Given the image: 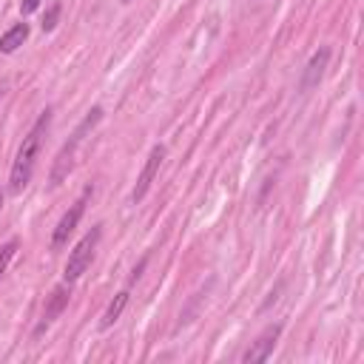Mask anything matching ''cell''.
<instances>
[{"mask_svg":"<svg viewBox=\"0 0 364 364\" xmlns=\"http://www.w3.org/2000/svg\"><path fill=\"white\" fill-rule=\"evenodd\" d=\"M51 105H46L40 111V117L34 119V125L28 128V134L23 136L17 154H14V162H11V171H9V193H23L26 185L31 182V173H34V165H37V156H40V148L46 142V134L51 128Z\"/></svg>","mask_w":364,"mask_h":364,"instance_id":"1","label":"cell"},{"mask_svg":"<svg viewBox=\"0 0 364 364\" xmlns=\"http://www.w3.org/2000/svg\"><path fill=\"white\" fill-rule=\"evenodd\" d=\"M102 105H94L82 119H80V125L71 131V136H68V142L57 151V156H54V165H51V185L57 188L68 173H71V168H74V162H77V154H80V148L85 145V139L91 136V131L102 122Z\"/></svg>","mask_w":364,"mask_h":364,"instance_id":"2","label":"cell"},{"mask_svg":"<svg viewBox=\"0 0 364 364\" xmlns=\"http://www.w3.org/2000/svg\"><path fill=\"white\" fill-rule=\"evenodd\" d=\"M100 239H102V228H100V225H94L91 230L82 233V239H80V242L71 247V253H68V262H65V270H63V282H71V284H74V282L91 267L94 250H97Z\"/></svg>","mask_w":364,"mask_h":364,"instance_id":"3","label":"cell"},{"mask_svg":"<svg viewBox=\"0 0 364 364\" xmlns=\"http://www.w3.org/2000/svg\"><path fill=\"white\" fill-rule=\"evenodd\" d=\"M91 193H94V188L85 185L82 193H80V196L68 205V210L60 216V222H57V228H54V233H51V250H63V247L68 245V236L77 230V225H80V219H82V213H85V205H88Z\"/></svg>","mask_w":364,"mask_h":364,"instance_id":"4","label":"cell"},{"mask_svg":"<svg viewBox=\"0 0 364 364\" xmlns=\"http://www.w3.org/2000/svg\"><path fill=\"white\" fill-rule=\"evenodd\" d=\"M165 145L162 142H156L151 151H148V159H145V165H142V171H139V176H136V185H134V191H131V205H139L142 199H145V193L151 191V185H154V179H156V173H159V168H162V159H165Z\"/></svg>","mask_w":364,"mask_h":364,"instance_id":"5","label":"cell"},{"mask_svg":"<svg viewBox=\"0 0 364 364\" xmlns=\"http://www.w3.org/2000/svg\"><path fill=\"white\" fill-rule=\"evenodd\" d=\"M282 330H284V324H282V321L267 324V327H264V330L256 336V341H250V347L245 350L242 361H245V364H259V361H267V358L273 355V350H276V341H279Z\"/></svg>","mask_w":364,"mask_h":364,"instance_id":"6","label":"cell"},{"mask_svg":"<svg viewBox=\"0 0 364 364\" xmlns=\"http://www.w3.org/2000/svg\"><path fill=\"white\" fill-rule=\"evenodd\" d=\"M68 299H71V282H63V284H57L48 296H46V307H43V316H40V324L34 327V333L40 336L43 330H48L57 318H60V313L68 307Z\"/></svg>","mask_w":364,"mask_h":364,"instance_id":"7","label":"cell"},{"mask_svg":"<svg viewBox=\"0 0 364 364\" xmlns=\"http://www.w3.org/2000/svg\"><path fill=\"white\" fill-rule=\"evenodd\" d=\"M327 60H330V48H318L310 57V63L304 68V77H301V91H310L313 85H318V80H321V74L327 68Z\"/></svg>","mask_w":364,"mask_h":364,"instance_id":"8","label":"cell"},{"mask_svg":"<svg viewBox=\"0 0 364 364\" xmlns=\"http://www.w3.org/2000/svg\"><path fill=\"white\" fill-rule=\"evenodd\" d=\"M28 34H31L28 23H14L11 28H6V31L0 34V54H14V51L28 40Z\"/></svg>","mask_w":364,"mask_h":364,"instance_id":"9","label":"cell"},{"mask_svg":"<svg viewBox=\"0 0 364 364\" xmlns=\"http://www.w3.org/2000/svg\"><path fill=\"white\" fill-rule=\"evenodd\" d=\"M128 287L125 290H119L111 301H108V307H105V313H102V318H100V330H111L117 321H119V316H122V310H125V304H128Z\"/></svg>","mask_w":364,"mask_h":364,"instance_id":"10","label":"cell"},{"mask_svg":"<svg viewBox=\"0 0 364 364\" xmlns=\"http://www.w3.org/2000/svg\"><path fill=\"white\" fill-rule=\"evenodd\" d=\"M17 247H20V242H17V239H9V242L0 247V279H3V273L9 270L11 259L17 256Z\"/></svg>","mask_w":364,"mask_h":364,"instance_id":"11","label":"cell"},{"mask_svg":"<svg viewBox=\"0 0 364 364\" xmlns=\"http://www.w3.org/2000/svg\"><path fill=\"white\" fill-rule=\"evenodd\" d=\"M60 11H63V6H60V3H51V6H48L46 17H43V31H54V26H57V17H60Z\"/></svg>","mask_w":364,"mask_h":364,"instance_id":"12","label":"cell"},{"mask_svg":"<svg viewBox=\"0 0 364 364\" xmlns=\"http://www.w3.org/2000/svg\"><path fill=\"white\" fill-rule=\"evenodd\" d=\"M43 3H46V0H20V14H23V17H28V14H34Z\"/></svg>","mask_w":364,"mask_h":364,"instance_id":"13","label":"cell"},{"mask_svg":"<svg viewBox=\"0 0 364 364\" xmlns=\"http://www.w3.org/2000/svg\"><path fill=\"white\" fill-rule=\"evenodd\" d=\"M3 199H6V191H3V185H0V210H3Z\"/></svg>","mask_w":364,"mask_h":364,"instance_id":"14","label":"cell"},{"mask_svg":"<svg viewBox=\"0 0 364 364\" xmlns=\"http://www.w3.org/2000/svg\"><path fill=\"white\" fill-rule=\"evenodd\" d=\"M125 3H131V0H125Z\"/></svg>","mask_w":364,"mask_h":364,"instance_id":"15","label":"cell"}]
</instances>
